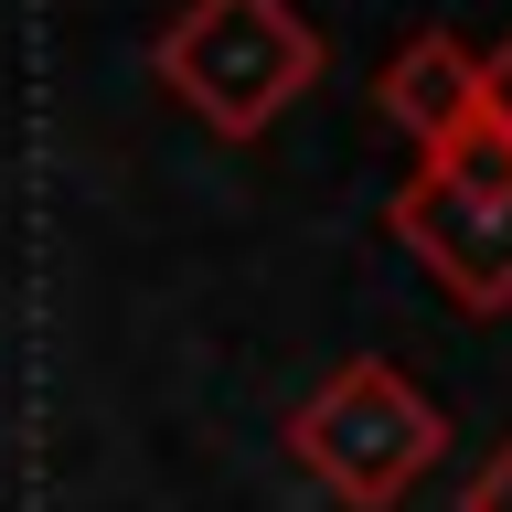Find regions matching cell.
<instances>
[{
	"instance_id": "4",
	"label": "cell",
	"mask_w": 512,
	"mask_h": 512,
	"mask_svg": "<svg viewBox=\"0 0 512 512\" xmlns=\"http://www.w3.org/2000/svg\"><path fill=\"white\" fill-rule=\"evenodd\" d=\"M374 96H384V118L416 139V160L459 150V139H480V43H459V32H406V43L384 54Z\"/></svg>"
},
{
	"instance_id": "2",
	"label": "cell",
	"mask_w": 512,
	"mask_h": 512,
	"mask_svg": "<svg viewBox=\"0 0 512 512\" xmlns=\"http://www.w3.org/2000/svg\"><path fill=\"white\" fill-rule=\"evenodd\" d=\"M278 438H288V459H299L331 502H352V512H395L416 480L438 470L448 416L406 384V363L363 352V363H342L331 384H310V395L288 406Z\"/></svg>"
},
{
	"instance_id": "6",
	"label": "cell",
	"mask_w": 512,
	"mask_h": 512,
	"mask_svg": "<svg viewBox=\"0 0 512 512\" xmlns=\"http://www.w3.org/2000/svg\"><path fill=\"white\" fill-rule=\"evenodd\" d=\"M459 512H512V438L491 448V459H480L470 480H459Z\"/></svg>"
},
{
	"instance_id": "1",
	"label": "cell",
	"mask_w": 512,
	"mask_h": 512,
	"mask_svg": "<svg viewBox=\"0 0 512 512\" xmlns=\"http://www.w3.org/2000/svg\"><path fill=\"white\" fill-rule=\"evenodd\" d=\"M150 64L214 139H267L320 86V32L299 0H182Z\"/></svg>"
},
{
	"instance_id": "5",
	"label": "cell",
	"mask_w": 512,
	"mask_h": 512,
	"mask_svg": "<svg viewBox=\"0 0 512 512\" xmlns=\"http://www.w3.org/2000/svg\"><path fill=\"white\" fill-rule=\"evenodd\" d=\"M480 139H491V150H512V32L480 54Z\"/></svg>"
},
{
	"instance_id": "3",
	"label": "cell",
	"mask_w": 512,
	"mask_h": 512,
	"mask_svg": "<svg viewBox=\"0 0 512 512\" xmlns=\"http://www.w3.org/2000/svg\"><path fill=\"white\" fill-rule=\"evenodd\" d=\"M395 246L427 267L448 310L502 320L512 310V150L491 139H459V150L416 160V182L395 192Z\"/></svg>"
}]
</instances>
